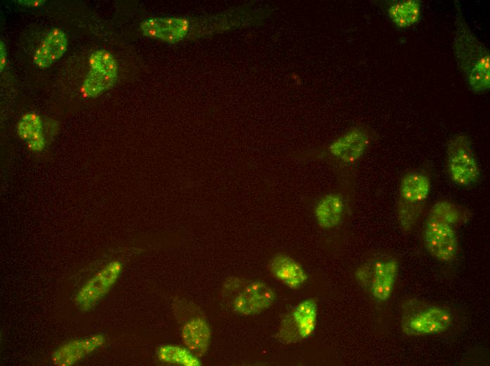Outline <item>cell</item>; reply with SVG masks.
Wrapping results in <instances>:
<instances>
[{
    "label": "cell",
    "instance_id": "13",
    "mask_svg": "<svg viewBox=\"0 0 490 366\" xmlns=\"http://www.w3.org/2000/svg\"><path fill=\"white\" fill-rule=\"evenodd\" d=\"M180 334L184 344L194 355L200 358L208 352L211 331L201 314L190 313V316L184 319L182 324Z\"/></svg>",
    "mask_w": 490,
    "mask_h": 366
},
{
    "label": "cell",
    "instance_id": "10",
    "mask_svg": "<svg viewBox=\"0 0 490 366\" xmlns=\"http://www.w3.org/2000/svg\"><path fill=\"white\" fill-rule=\"evenodd\" d=\"M232 301L233 310L244 316L258 315L271 307L276 300L275 291L265 282L242 281Z\"/></svg>",
    "mask_w": 490,
    "mask_h": 366
},
{
    "label": "cell",
    "instance_id": "22",
    "mask_svg": "<svg viewBox=\"0 0 490 366\" xmlns=\"http://www.w3.org/2000/svg\"><path fill=\"white\" fill-rule=\"evenodd\" d=\"M6 63V50L4 43L1 41L0 43V68L1 72L4 69Z\"/></svg>",
    "mask_w": 490,
    "mask_h": 366
},
{
    "label": "cell",
    "instance_id": "5",
    "mask_svg": "<svg viewBox=\"0 0 490 366\" xmlns=\"http://www.w3.org/2000/svg\"><path fill=\"white\" fill-rule=\"evenodd\" d=\"M446 169L450 179L460 187L477 183L481 170L468 137L463 134L454 135L446 146Z\"/></svg>",
    "mask_w": 490,
    "mask_h": 366
},
{
    "label": "cell",
    "instance_id": "7",
    "mask_svg": "<svg viewBox=\"0 0 490 366\" xmlns=\"http://www.w3.org/2000/svg\"><path fill=\"white\" fill-rule=\"evenodd\" d=\"M89 71L82 85L84 96L96 97L111 88L118 77V64L106 50L95 51L89 58Z\"/></svg>",
    "mask_w": 490,
    "mask_h": 366
},
{
    "label": "cell",
    "instance_id": "16",
    "mask_svg": "<svg viewBox=\"0 0 490 366\" xmlns=\"http://www.w3.org/2000/svg\"><path fill=\"white\" fill-rule=\"evenodd\" d=\"M270 272L279 282L292 289L302 287L308 276L302 266L294 258L284 254H277L270 261Z\"/></svg>",
    "mask_w": 490,
    "mask_h": 366
},
{
    "label": "cell",
    "instance_id": "19",
    "mask_svg": "<svg viewBox=\"0 0 490 366\" xmlns=\"http://www.w3.org/2000/svg\"><path fill=\"white\" fill-rule=\"evenodd\" d=\"M387 13L393 23L400 28H407L416 24L421 15V4L417 0L393 1Z\"/></svg>",
    "mask_w": 490,
    "mask_h": 366
},
{
    "label": "cell",
    "instance_id": "2",
    "mask_svg": "<svg viewBox=\"0 0 490 366\" xmlns=\"http://www.w3.org/2000/svg\"><path fill=\"white\" fill-rule=\"evenodd\" d=\"M431 191V179L425 170L413 169L401 177L396 199V216L403 232L410 233L419 221Z\"/></svg>",
    "mask_w": 490,
    "mask_h": 366
},
{
    "label": "cell",
    "instance_id": "4",
    "mask_svg": "<svg viewBox=\"0 0 490 366\" xmlns=\"http://www.w3.org/2000/svg\"><path fill=\"white\" fill-rule=\"evenodd\" d=\"M398 272L396 258L383 254L359 267L356 276L375 301L385 302L391 296Z\"/></svg>",
    "mask_w": 490,
    "mask_h": 366
},
{
    "label": "cell",
    "instance_id": "14",
    "mask_svg": "<svg viewBox=\"0 0 490 366\" xmlns=\"http://www.w3.org/2000/svg\"><path fill=\"white\" fill-rule=\"evenodd\" d=\"M140 29L148 37L172 43L187 35L189 22L182 18H155L143 21Z\"/></svg>",
    "mask_w": 490,
    "mask_h": 366
},
{
    "label": "cell",
    "instance_id": "23",
    "mask_svg": "<svg viewBox=\"0 0 490 366\" xmlns=\"http://www.w3.org/2000/svg\"><path fill=\"white\" fill-rule=\"evenodd\" d=\"M19 4L26 5V6H39L43 4L45 1H28V0H24V1H18Z\"/></svg>",
    "mask_w": 490,
    "mask_h": 366
},
{
    "label": "cell",
    "instance_id": "12",
    "mask_svg": "<svg viewBox=\"0 0 490 366\" xmlns=\"http://www.w3.org/2000/svg\"><path fill=\"white\" fill-rule=\"evenodd\" d=\"M104 341V336L100 333L69 341L54 351L51 361L56 365H73L100 348Z\"/></svg>",
    "mask_w": 490,
    "mask_h": 366
},
{
    "label": "cell",
    "instance_id": "15",
    "mask_svg": "<svg viewBox=\"0 0 490 366\" xmlns=\"http://www.w3.org/2000/svg\"><path fill=\"white\" fill-rule=\"evenodd\" d=\"M68 39L65 32L59 28H54L45 36L34 56V63L44 69L60 59L68 48Z\"/></svg>",
    "mask_w": 490,
    "mask_h": 366
},
{
    "label": "cell",
    "instance_id": "3",
    "mask_svg": "<svg viewBox=\"0 0 490 366\" xmlns=\"http://www.w3.org/2000/svg\"><path fill=\"white\" fill-rule=\"evenodd\" d=\"M451 311L441 305L417 298L401 303V328L409 336L434 335L446 331L452 324Z\"/></svg>",
    "mask_w": 490,
    "mask_h": 366
},
{
    "label": "cell",
    "instance_id": "6",
    "mask_svg": "<svg viewBox=\"0 0 490 366\" xmlns=\"http://www.w3.org/2000/svg\"><path fill=\"white\" fill-rule=\"evenodd\" d=\"M318 304L315 298H308L292 308L282 320L276 337L283 343H294L309 338L317 322Z\"/></svg>",
    "mask_w": 490,
    "mask_h": 366
},
{
    "label": "cell",
    "instance_id": "8",
    "mask_svg": "<svg viewBox=\"0 0 490 366\" xmlns=\"http://www.w3.org/2000/svg\"><path fill=\"white\" fill-rule=\"evenodd\" d=\"M423 240L429 254L439 261H452L458 253L459 242L455 227L446 222L427 218Z\"/></svg>",
    "mask_w": 490,
    "mask_h": 366
},
{
    "label": "cell",
    "instance_id": "17",
    "mask_svg": "<svg viewBox=\"0 0 490 366\" xmlns=\"http://www.w3.org/2000/svg\"><path fill=\"white\" fill-rule=\"evenodd\" d=\"M344 211V201L341 195L331 193L324 196L317 203L314 214L320 227L329 229L337 227L341 221Z\"/></svg>",
    "mask_w": 490,
    "mask_h": 366
},
{
    "label": "cell",
    "instance_id": "11",
    "mask_svg": "<svg viewBox=\"0 0 490 366\" xmlns=\"http://www.w3.org/2000/svg\"><path fill=\"white\" fill-rule=\"evenodd\" d=\"M371 142L369 132L361 127H353L329 146V153L345 164H353L365 153Z\"/></svg>",
    "mask_w": 490,
    "mask_h": 366
},
{
    "label": "cell",
    "instance_id": "21",
    "mask_svg": "<svg viewBox=\"0 0 490 366\" xmlns=\"http://www.w3.org/2000/svg\"><path fill=\"white\" fill-rule=\"evenodd\" d=\"M156 355L158 360L165 363L183 366H199V358L187 348L176 345L164 344L158 347Z\"/></svg>",
    "mask_w": 490,
    "mask_h": 366
},
{
    "label": "cell",
    "instance_id": "20",
    "mask_svg": "<svg viewBox=\"0 0 490 366\" xmlns=\"http://www.w3.org/2000/svg\"><path fill=\"white\" fill-rule=\"evenodd\" d=\"M40 117L34 113L24 115L18 125L19 137L27 141L28 147L34 151H42L45 145Z\"/></svg>",
    "mask_w": 490,
    "mask_h": 366
},
{
    "label": "cell",
    "instance_id": "18",
    "mask_svg": "<svg viewBox=\"0 0 490 366\" xmlns=\"http://www.w3.org/2000/svg\"><path fill=\"white\" fill-rule=\"evenodd\" d=\"M471 214L465 207L448 200H439L430 208L427 218L446 222L454 227L465 223Z\"/></svg>",
    "mask_w": 490,
    "mask_h": 366
},
{
    "label": "cell",
    "instance_id": "1",
    "mask_svg": "<svg viewBox=\"0 0 490 366\" xmlns=\"http://www.w3.org/2000/svg\"><path fill=\"white\" fill-rule=\"evenodd\" d=\"M455 19L453 51L457 64L472 92H486L490 87L489 51L474 34L459 7Z\"/></svg>",
    "mask_w": 490,
    "mask_h": 366
},
{
    "label": "cell",
    "instance_id": "9",
    "mask_svg": "<svg viewBox=\"0 0 490 366\" xmlns=\"http://www.w3.org/2000/svg\"><path fill=\"white\" fill-rule=\"evenodd\" d=\"M122 270V264L113 260L91 277L77 291L75 301L83 312L94 308L111 290Z\"/></svg>",
    "mask_w": 490,
    "mask_h": 366
}]
</instances>
